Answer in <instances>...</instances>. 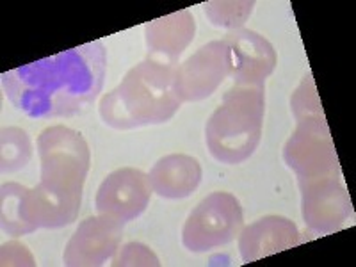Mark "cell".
Segmentation results:
<instances>
[{"instance_id":"cell-1","label":"cell","mask_w":356,"mask_h":267,"mask_svg":"<svg viewBox=\"0 0 356 267\" xmlns=\"http://www.w3.org/2000/svg\"><path fill=\"white\" fill-rule=\"evenodd\" d=\"M100 41L65 50L2 73V89L15 109L33 120L82 113L100 95L106 77Z\"/></svg>"},{"instance_id":"cell-2","label":"cell","mask_w":356,"mask_h":267,"mask_svg":"<svg viewBox=\"0 0 356 267\" xmlns=\"http://www.w3.org/2000/svg\"><path fill=\"white\" fill-rule=\"evenodd\" d=\"M175 68L152 59L130 68L123 81L100 100L102 122L116 130L170 122L182 106L173 89Z\"/></svg>"},{"instance_id":"cell-3","label":"cell","mask_w":356,"mask_h":267,"mask_svg":"<svg viewBox=\"0 0 356 267\" xmlns=\"http://www.w3.org/2000/svg\"><path fill=\"white\" fill-rule=\"evenodd\" d=\"M266 88L234 86L222 97V106L205 125V141L212 157L225 164H241L259 148L262 139Z\"/></svg>"},{"instance_id":"cell-4","label":"cell","mask_w":356,"mask_h":267,"mask_svg":"<svg viewBox=\"0 0 356 267\" xmlns=\"http://www.w3.org/2000/svg\"><path fill=\"white\" fill-rule=\"evenodd\" d=\"M41 186L65 198L82 200V189L91 166V152L77 130L65 125L44 129L38 138Z\"/></svg>"},{"instance_id":"cell-5","label":"cell","mask_w":356,"mask_h":267,"mask_svg":"<svg viewBox=\"0 0 356 267\" xmlns=\"http://www.w3.org/2000/svg\"><path fill=\"white\" fill-rule=\"evenodd\" d=\"M244 225L243 207L230 193H212L196 205L182 230V244L193 253L216 250L241 234Z\"/></svg>"},{"instance_id":"cell-6","label":"cell","mask_w":356,"mask_h":267,"mask_svg":"<svg viewBox=\"0 0 356 267\" xmlns=\"http://www.w3.org/2000/svg\"><path fill=\"white\" fill-rule=\"evenodd\" d=\"M284 161L298 175V180L340 173L335 143L326 120L298 122L294 134L285 143Z\"/></svg>"},{"instance_id":"cell-7","label":"cell","mask_w":356,"mask_h":267,"mask_svg":"<svg viewBox=\"0 0 356 267\" xmlns=\"http://www.w3.org/2000/svg\"><path fill=\"white\" fill-rule=\"evenodd\" d=\"M301 214L310 230L333 234L353 216V203L340 173L300 180Z\"/></svg>"},{"instance_id":"cell-8","label":"cell","mask_w":356,"mask_h":267,"mask_svg":"<svg viewBox=\"0 0 356 267\" xmlns=\"http://www.w3.org/2000/svg\"><path fill=\"white\" fill-rule=\"evenodd\" d=\"M228 77V54L222 40L203 44L175 68L173 89L184 102H200L211 97Z\"/></svg>"},{"instance_id":"cell-9","label":"cell","mask_w":356,"mask_h":267,"mask_svg":"<svg viewBox=\"0 0 356 267\" xmlns=\"http://www.w3.org/2000/svg\"><path fill=\"white\" fill-rule=\"evenodd\" d=\"M152 193L148 175L136 168H122L102 180L95 205L98 216L125 225L146 211Z\"/></svg>"},{"instance_id":"cell-10","label":"cell","mask_w":356,"mask_h":267,"mask_svg":"<svg viewBox=\"0 0 356 267\" xmlns=\"http://www.w3.org/2000/svg\"><path fill=\"white\" fill-rule=\"evenodd\" d=\"M228 75L235 86H264L275 72L276 52L273 44L251 29H235L225 36Z\"/></svg>"},{"instance_id":"cell-11","label":"cell","mask_w":356,"mask_h":267,"mask_svg":"<svg viewBox=\"0 0 356 267\" xmlns=\"http://www.w3.org/2000/svg\"><path fill=\"white\" fill-rule=\"evenodd\" d=\"M123 235V222L114 219L88 218L79 225L63 253L68 267H97L116 255Z\"/></svg>"},{"instance_id":"cell-12","label":"cell","mask_w":356,"mask_h":267,"mask_svg":"<svg viewBox=\"0 0 356 267\" xmlns=\"http://www.w3.org/2000/svg\"><path fill=\"white\" fill-rule=\"evenodd\" d=\"M196 20L189 9L171 13L145 25L148 59L177 66L184 50L195 40Z\"/></svg>"},{"instance_id":"cell-13","label":"cell","mask_w":356,"mask_h":267,"mask_svg":"<svg viewBox=\"0 0 356 267\" xmlns=\"http://www.w3.org/2000/svg\"><path fill=\"white\" fill-rule=\"evenodd\" d=\"M301 243L296 222L284 216H266L241 232L239 251L246 264L291 250Z\"/></svg>"},{"instance_id":"cell-14","label":"cell","mask_w":356,"mask_h":267,"mask_svg":"<svg viewBox=\"0 0 356 267\" xmlns=\"http://www.w3.org/2000/svg\"><path fill=\"white\" fill-rule=\"evenodd\" d=\"M202 166L195 157L173 154L162 157L148 175L152 191L161 198L182 200L191 196L202 182Z\"/></svg>"},{"instance_id":"cell-15","label":"cell","mask_w":356,"mask_h":267,"mask_svg":"<svg viewBox=\"0 0 356 267\" xmlns=\"http://www.w3.org/2000/svg\"><path fill=\"white\" fill-rule=\"evenodd\" d=\"M82 200L56 195L41 184L27 193L29 219L36 228H63L72 225L81 212Z\"/></svg>"},{"instance_id":"cell-16","label":"cell","mask_w":356,"mask_h":267,"mask_svg":"<svg viewBox=\"0 0 356 267\" xmlns=\"http://www.w3.org/2000/svg\"><path fill=\"white\" fill-rule=\"evenodd\" d=\"M27 193V187L17 182L2 184L0 189V225L2 232L11 237H22L38 230L29 219Z\"/></svg>"},{"instance_id":"cell-17","label":"cell","mask_w":356,"mask_h":267,"mask_svg":"<svg viewBox=\"0 0 356 267\" xmlns=\"http://www.w3.org/2000/svg\"><path fill=\"white\" fill-rule=\"evenodd\" d=\"M33 159V143L29 134L18 127L2 129L0 138V170L2 175L24 170Z\"/></svg>"},{"instance_id":"cell-18","label":"cell","mask_w":356,"mask_h":267,"mask_svg":"<svg viewBox=\"0 0 356 267\" xmlns=\"http://www.w3.org/2000/svg\"><path fill=\"white\" fill-rule=\"evenodd\" d=\"M255 6L253 0H211L203 4V11L214 25L235 31L243 29Z\"/></svg>"},{"instance_id":"cell-19","label":"cell","mask_w":356,"mask_h":267,"mask_svg":"<svg viewBox=\"0 0 356 267\" xmlns=\"http://www.w3.org/2000/svg\"><path fill=\"white\" fill-rule=\"evenodd\" d=\"M291 109L298 122H308V120H326L324 118L323 104H321L319 93H317L316 82L310 73L305 75L301 84L298 86L291 98Z\"/></svg>"},{"instance_id":"cell-20","label":"cell","mask_w":356,"mask_h":267,"mask_svg":"<svg viewBox=\"0 0 356 267\" xmlns=\"http://www.w3.org/2000/svg\"><path fill=\"white\" fill-rule=\"evenodd\" d=\"M116 267H157L161 266L159 257L148 246L141 243H129L113 257Z\"/></svg>"},{"instance_id":"cell-21","label":"cell","mask_w":356,"mask_h":267,"mask_svg":"<svg viewBox=\"0 0 356 267\" xmlns=\"http://www.w3.org/2000/svg\"><path fill=\"white\" fill-rule=\"evenodd\" d=\"M0 264L2 266H34L33 253L27 250V246L20 243H6L2 244V255H0Z\"/></svg>"}]
</instances>
